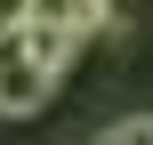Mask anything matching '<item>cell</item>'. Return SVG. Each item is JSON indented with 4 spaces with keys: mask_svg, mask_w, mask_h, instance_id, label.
<instances>
[{
    "mask_svg": "<svg viewBox=\"0 0 153 145\" xmlns=\"http://www.w3.org/2000/svg\"><path fill=\"white\" fill-rule=\"evenodd\" d=\"M48 89H56V81L24 57L16 24H0V113H8V121H24V113H40V105H48Z\"/></svg>",
    "mask_w": 153,
    "mask_h": 145,
    "instance_id": "1",
    "label": "cell"
},
{
    "mask_svg": "<svg viewBox=\"0 0 153 145\" xmlns=\"http://www.w3.org/2000/svg\"><path fill=\"white\" fill-rule=\"evenodd\" d=\"M16 40H24V57H32L48 81H65V65L81 57V32H73L56 8H24V16H16Z\"/></svg>",
    "mask_w": 153,
    "mask_h": 145,
    "instance_id": "2",
    "label": "cell"
},
{
    "mask_svg": "<svg viewBox=\"0 0 153 145\" xmlns=\"http://www.w3.org/2000/svg\"><path fill=\"white\" fill-rule=\"evenodd\" d=\"M89 145H153V113H121V121H105Z\"/></svg>",
    "mask_w": 153,
    "mask_h": 145,
    "instance_id": "3",
    "label": "cell"
},
{
    "mask_svg": "<svg viewBox=\"0 0 153 145\" xmlns=\"http://www.w3.org/2000/svg\"><path fill=\"white\" fill-rule=\"evenodd\" d=\"M24 8H40V0H0V24H16Z\"/></svg>",
    "mask_w": 153,
    "mask_h": 145,
    "instance_id": "4",
    "label": "cell"
}]
</instances>
